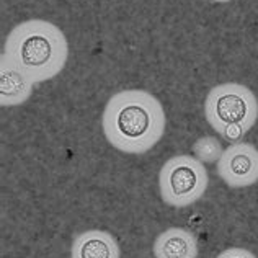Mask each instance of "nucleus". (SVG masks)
Instances as JSON below:
<instances>
[{
	"instance_id": "1",
	"label": "nucleus",
	"mask_w": 258,
	"mask_h": 258,
	"mask_svg": "<svg viewBox=\"0 0 258 258\" xmlns=\"http://www.w3.org/2000/svg\"><path fill=\"white\" fill-rule=\"evenodd\" d=\"M165 127L164 106L147 90H121L111 95L101 114L106 141L129 155L147 154L162 141Z\"/></svg>"
},
{
	"instance_id": "2",
	"label": "nucleus",
	"mask_w": 258,
	"mask_h": 258,
	"mask_svg": "<svg viewBox=\"0 0 258 258\" xmlns=\"http://www.w3.org/2000/svg\"><path fill=\"white\" fill-rule=\"evenodd\" d=\"M4 52L23 69L35 84L57 77L69 59L64 31L47 20L31 18L12 28Z\"/></svg>"
},
{
	"instance_id": "3",
	"label": "nucleus",
	"mask_w": 258,
	"mask_h": 258,
	"mask_svg": "<svg viewBox=\"0 0 258 258\" xmlns=\"http://www.w3.org/2000/svg\"><path fill=\"white\" fill-rule=\"evenodd\" d=\"M209 185L205 164L191 155L170 157L159 172L160 198L167 206L188 208L203 198Z\"/></svg>"
},
{
	"instance_id": "4",
	"label": "nucleus",
	"mask_w": 258,
	"mask_h": 258,
	"mask_svg": "<svg viewBox=\"0 0 258 258\" xmlns=\"http://www.w3.org/2000/svg\"><path fill=\"white\" fill-rule=\"evenodd\" d=\"M205 118L219 134L230 124H240L250 131L258 119V100L248 87L226 82L213 87L205 101Z\"/></svg>"
},
{
	"instance_id": "5",
	"label": "nucleus",
	"mask_w": 258,
	"mask_h": 258,
	"mask_svg": "<svg viewBox=\"0 0 258 258\" xmlns=\"http://www.w3.org/2000/svg\"><path fill=\"white\" fill-rule=\"evenodd\" d=\"M217 175L230 188L255 185L258 181V149L248 142L230 144L217 160Z\"/></svg>"
},
{
	"instance_id": "6",
	"label": "nucleus",
	"mask_w": 258,
	"mask_h": 258,
	"mask_svg": "<svg viewBox=\"0 0 258 258\" xmlns=\"http://www.w3.org/2000/svg\"><path fill=\"white\" fill-rule=\"evenodd\" d=\"M35 82L23 69L2 52L0 56V105L18 106L30 100Z\"/></svg>"
},
{
	"instance_id": "7",
	"label": "nucleus",
	"mask_w": 258,
	"mask_h": 258,
	"mask_svg": "<svg viewBox=\"0 0 258 258\" xmlns=\"http://www.w3.org/2000/svg\"><path fill=\"white\" fill-rule=\"evenodd\" d=\"M71 258H121V250L110 232L92 229L74 237Z\"/></svg>"
},
{
	"instance_id": "8",
	"label": "nucleus",
	"mask_w": 258,
	"mask_h": 258,
	"mask_svg": "<svg viewBox=\"0 0 258 258\" xmlns=\"http://www.w3.org/2000/svg\"><path fill=\"white\" fill-rule=\"evenodd\" d=\"M152 252L155 258H196L198 240L186 229L170 227L155 237Z\"/></svg>"
},
{
	"instance_id": "9",
	"label": "nucleus",
	"mask_w": 258,
	"mask_h": 258,
	"mask_svg": "<svg viewBox=\"0 0 258 258\" xmlns=\"http://www.w3.org/2000/svg\"><path fill=\"white\" fill-rule=\"evenodd\" d=\"M224 152V149L221 146V142L217 141L213 136H205L200 138L193 144V154L203 164H214L221 159V155Z\"/></svg>"
},
{
	"instance_id": "10",
	"label": "nucleus",
	"mask_w": 258,
	"mask_h": 258,
	"mask_svg": "<svg viewBox=\"0 0 258 258\" xmlns=\"http://www.w3.org/2000/svg\"><path fill=\"white\" fill-rule=\"evenodd\" d=\"M248 131L240 124H230L227 127H224L219 133V136L227 142H232V144H237V142H242L243 136H245Z\"/></svg>"
},
{
	"instance_id": "11",
	"label": "nucleus",
	"mask_w": 258,
	"mask_h": 258,
	"mask_svg": "<svg viewBox=\"0 0 258 258\" xmlns=\"http://www.w3.org/2000/svg\"><path fill=\"white\" fill-rule=\"evenodd\" d=\"M216 258H256V255L253 252H250L247 248H242V247H232V248H227L221 252Z\"/></svg>"
},
{
	"instance_id": "12",
	"label": "nucleus",
	"mask_w": 258,
	"mask_h": 258,
	"mask_svg": "<svg viewBox=\"0 0 258 258\" xmlns=\"http://www.w3.org/2000/svg\"><path fill=\"white\" fill-rule=\"evenodd\" d=\"M211 2H217V4H227L230 0H211Z\"/></svg>"
}]
</instances>
